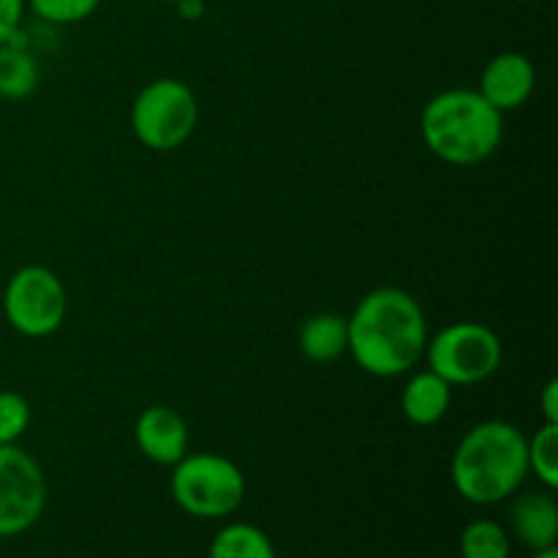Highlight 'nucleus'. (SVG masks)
Listing matches in <instances>:
<instances>
[{"label": "nucleus", "instance_id": "423d86ee", "mask_svg": "<svg viewBox=\"0 0 558 558\" xmlns=\"http://www.w3.org/2000/svg\"><path fill=\"white\" fill-rule=\"evenodd\" d=\"M505 347L501 338L483 322H456L428 338V368L450 387H472L499 371Z\"/></svg>", "mask_w": 558, "mask_h": 558}, {"label": "nucleus", "instance_id": "2eb2a0df", "mask_svg": "<svg viewBox=\"0 0 558 558\" xmlns=\"http://www.w3.org/2000/svg\"><path fill=\"white\" fill-rule=\"evenodd\" d=\"M207 558H278L272 539L254 523H229L213 537Z\"/></svg>", "mask_w": 558, "mask_h": 558}, {"label": "nucleus", "instance_id": "a211bd4d", "mask_svg": "<svg viewBox=\"0 0 558 558\" xmlns=\"http://www.w3.org/2000/svg\"><path fill=\"white\" fill-rule=\"evenodd\" d=\"M27 9L49 25H76L96 14L101 0H25Z\"/></svg>", "mask_w": 558, "mask_h": 558}, {"label": "nucleus", "instance_id": "ddd939ff", "mask_svg": "<svg viewBox=\"0 0 558 558\" xmlns=\"http://www.w3.org/2000/svg\"><path fill=\"white\" fill-rule=\"evenodd\" d=\"M38 60L31 52L22 31L0 47V98L5 101H25L38 87Z\"/></svg>", "mask_w": 558, "mask_h": 558}, {"label": "nucleus", "instance_id": "412c9836", "mask_svg": "<svg viewBox=\"0 0 558 558\" xmlns=\"http://www.w3.org/2000/svg\"><path fill=\"white\" fill-rule=\"evenodd\" d=\"M539 407H543V420L545 423H558V381L550 379L543 387V396H539Z\"/></svg>", "mask_w": 558, "mask_h": 558}, {"label": "nucleus", "instance_id": "f03ea898", "mask_svg": "<svg viewBox=\"0 0 558 558\" xmlns=\"http://www.w3.org/2000/svg\"><path fill=\"white\" fill-rule=\"evenodd\" d=\"M526 477V434L507 420L474 425L452 452L450 480L469 505H501L518 494Z\"/></svg>", "mask_w": 558, "mask_h": 558}, {"label": "nucleus", "instance_id": "0eeeda50", "mask_svg": "<svg viewBox=\"0 0 558 558\" xmlns=\"http://www.w3.org/2000/svg\"><path fill=\"white\" fill-rule=\"evenodd\" d=\"M69 311V294L58 272L41 265L20 267L3 289V316L11 330L25 338H47L60 330Z\"/></svg>", "mask_w": 558, "mask_h": 558}, {"label": "nucleus", "instance_id": "6ab92c4d", "mask_svg": "<svg viewBox=\"0 0 558 558\" xmlns=\"http://www.w3.org/2000/svg\"><path fill=\"white\" fill-rule=\"evenodd\" d=\"M31 403L14 390H0V445H20L31 428Z\"/></svg>", "mask_w": 558, "mask_h": 558}, {"label": "nucleus", "instance_id": "f8f14e48", "mask_svg": "<svg viewBox=\"0 0 558 558\" xmlns=\"http://www.w3.org/2000/svg\"><path fill=\"white\" fill-rule=\"evenodd\" d=\"M450 403L452 387L430 368L414 374L401 392L403 417L417 428H430V425L441 423L445 414L450 412Z\"/></svg>", "mask_w": 558, "mask_h": 558}, {"label": "nucleus", "instance_id": "4be33fe9", "mask_svg": "<svg viewBox=\"0 0 558 558\" xmlns=\"http://www.w3.org/2000/svg\"><path fill=\"white\" fill-rule=\"evenodd\" d=\"M174 9H178V14L183 16V20H199V16L205 14V3H202V0H178Z\"/></svg>", "mask_w": 558, "mask_h": 558}, {"label": "nucleus", "instance_id": "7ed1b4c3", "mask_svg": "<svg viewBox=\"0 0 558 558\" xmlns=\"http://www.w3.org/2000/svg\"><path fill=\"white\" fill-rule=\"evenodd\" d=\"M425 147L452 167H477L499 150L505 140V114L477 90L452 87L425 104L420 114Z\"/></svg>", "mask_w": 558, "mask_h": 558}, {"label": "nucleus", "instance_id": "9b49d317", "mask_svg": "<svg viewBox=\"0 0 558 558\" xmlns=\"http://www.w3.org/2000/svg\"><path fill=\"white\" fill-rule=\"evenodd\" d=\"M510 537L529 550L556 548L558 543V505L554 490H529L510 505Z\"/></svg>", "mask_w": 558, "mask_h": 558}, {"label": "nucleus", "instance_id": "39448f33", "mask_svg": "<svg viewBox=\"0 0 558 558\" xmlns=\"http://www.w3.org/2000/svg\"><path fill=\"white\" fill-rule=\"evenodd\" d=\"M199 125V101L185 82L161 76L136 93L131 131L147 150L169 153L183 147Z\"/></svg>", "mask_w": 558, "mask_h": 558}, {"label": "nucleus", "instance_id": "6e6552de", "mask_svg": "<svg viewBox=\"0 0 558 558\" xmlns=\"http://www.w3.org/2000/svg\"><path fill=\"white\" fill-rule=\"evenodd\" d=\"M47 507V477L20 445H0V539L31 532Z\"/></svg>", "mask_w": 558, "mask_h": 558}, {"label": "nucleus", "instance_id": "b1692460", "mask_svg": "<svg viewBox=\"0 0 558 558\" xmlns=\"http://www.w3.org/2000/svg\"><path fill=\"white\" fill-rule=\"evenodd\" d=\"M518 3H534V0H518Z\"/></svg>", "mask_w": 558, "mask_h": 558}, {"label": "nucleus", "instance_id": "aec40b11", "mask_svg": "<svg viewBox=\"0 0 558 558\" xmlns=\"http://www.w3.org/2000/svg\"><path fill=\"white\" fill-rule=\"evenodd\" d=\"M27 3L25 0H0V47L22 31Z\"/></svg>", "mask_w": 558, "mask_h": 558}, {"label": "nucleus", "instance_id": "5701e85b", "mask_svg": "<svg viewBox=\"0 0 558 558\" xmlns=\"http://www.w3.org/2000/svg\"><path fill=\"white\" fill-rule=\"evenodd\" d=\"M532 558H558V548H545V550H532Z\"/></svg>", "mask_w": 558, "mask_h": 558}, {"label": "nucleus", "instance_id": "9d476101", "mask_svg": "<svg viewBox=\"0 0 558 558\" xmlns=\"http://www.w3.org/2000/svg\"><path fill=\"white\" fill-rule=\"evenodd\" d=\"M134 441L147 461L172 469L180 458L189 456V425L178 409L156 403L136 417Z\"/></svg>", "mask_w": 558, "mask_h": 558}, {"label": "nucleus", "instance_id": "20e7f679", "mask_svg": "<svg viewBox=\"0 0 558 558\" xmlns=\"http://www.w3.org/2000/svg\"><path fill=\"white\" fill-rule=\"evenodd\" d=\"M172 499L185 515L221 521L234 515L245 499V474L218 452H189L172 466Z\"/></svg>", "mask_w": 558, "mask_h": 558}, {"label": "nucleus", "instance_id": "393cba45", "mask_svg": "<svg viewBox=\"0 0 558 558\" xmlns=\"http://www.w3.org/2000/svg\"><path fill=\"white\" fill-rule=\"evenodd\" d=\"M163 3H172L174 5V3H178V0H163Z\"/></svg>", "mask_w": 558, "mask_h": 558}, {"label": "nucleus", "instance_id": "dca6fc26", "mask_svg": "<svg viewBox=\"0 0 558 558\" xmlns=\"http://www.w3.org/2000/svg\"><path fill=\"white\" fill-rule=\"evenodd\" d=\"M461 558H510L512 537L501 523L480 518L461 532Z\"/></svg>", "mask_w": 558, "mask_h": 558}, {"label": "nucleus", "instance_id": "1a4fd4ad", "mask_svg": "<svg viewBox=\"0 0 558 558\" xmlns=\"http://www.w3.org/2000/svg\"><path fill=\"white\" fill-rule=\"evenodd\" d=\"M537 87V69L523 52H499L480 74V96L501 114L521 109Z\"/></svg>", "mask_w": 558, "mask_h": 558}, {"label": "nucleus", "instance_id": "f257e3e1", "mask_svg": "<svg viewBox=\"0 0 558 558\" xmlns=\"http://www.w3.org/2000/svg\"><path fill=\"white\" fill-rule=\"evenodd\" d=\"M428 338L423 305L398 287L368 292L347 319V352L376 379L409 374L425 357Z\"/></svg>", "mask_w": 558, "mask_h": 558}, {"label": "nucleus", "instance_id": "4468645a", "mask_svg": "<svg viewBox=\"0 0 558 558\" xmlns=\"http://www.w3.org/2000/svg\"><path fill=\"white\" fill-rule=\"evenodd\" d=\"M300 352L311 363H336L347 352V319L338 314H316L300 327Z\"/></svg>", "mask_w": 558, "mask_h": 558}, {"label": "nucleus", "instance_id": "f3484780", "mask_svg": "<svg viewBox=\"0 0 558 558\" xmlns=\"http://www.w3.org/2000/svg\"><path fill=\"white\" fill-rule=\"evenodd\" d=\"M529 474L548 490L558 488V423H543L537 434L526 436Z\"/></svg>", "mask_w": 558, "mask_h": 558}]
</instances>
